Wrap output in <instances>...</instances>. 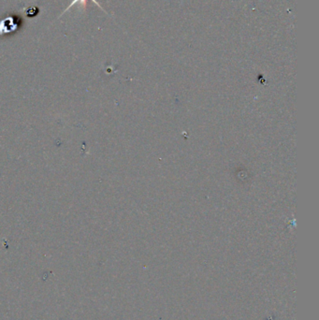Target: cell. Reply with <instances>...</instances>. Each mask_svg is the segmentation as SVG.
Returning <instances> with one entry per match:
<instances>
[{
    "label": "cell",
    "mask_w": 319,
    "mask_h": 320,
    "mask_svg": "<svg viewBox=\"0 0 319 320\" xmlns=\"http://www.w3.org/2000/svg\"><path fill=\"white\" fill-rule=\"evenodd\" d=\"M87 1H88V0H73V2H72L68 6L66 7V10H65L64 12H62V14H60V15L58 16V19H60L66 12H68V11H69V10H70L74 5H76L77 3H80V4H81V7H82L83 9H85L86 6H87ZM92 1H93L95 4H96V6L99 7L101 10H103V8L101 7V5H100V4H99L96 0H92ZM103 11H104V10H103ZM104 12H105V11H104Z\"/></svg>",
    "instance_id": "obj_1"
}]
</instances>
